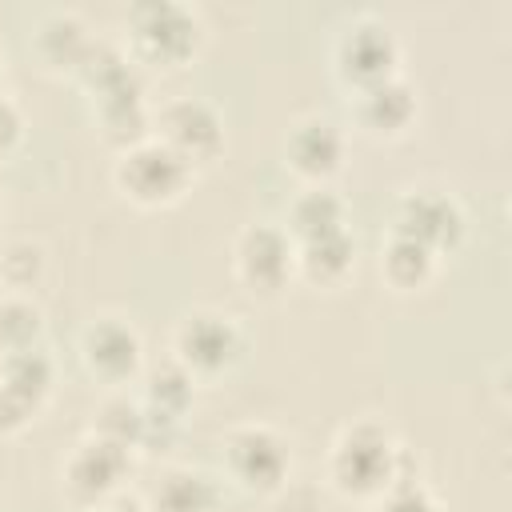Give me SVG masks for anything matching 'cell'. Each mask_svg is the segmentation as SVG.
<instances>
[{
    "mask_svg": "<svg viewBox=\"0 0 512 512\" xmlns=\"http://www.w3.org/2000/svg\"><path fill=\"white\" fill-rule=\"evenodd\" d=\"M416 472L408 444L392 432V424L376 416H356L336 428L328 456H324V476L344 500H364L372 504L392 480Z\"/></svg>",
    "mask_w": 512,
    "mask_h": 512,
    "instance_id": "1",
    "label": "cell"
},
{
    "mask_svg": "<svg viewBox=\"0 0 512 512\" xmlns=\"http://www.w3.org/2000/svg\"><path fill=\"white\" fill-rule=\"evenodd\" d=\"M216 456L224 484L248 496H276L292 476V440L268 420H240L224 428Z\"/></svg>",
    "mask_w": 512,
    "mask_h": 512,
    "instance_id": "2",
    "label": "cell"
},
{
    "mask_svg": "<svg viewBox=\"0 0 512 512\" xmlns=\"http://www.w3.org/2000/svg\"><path fill=\"white\" fill-rule=\"evenodd\" d=\"M252 348V336L244 328V320L228 308L216 304H200L188 308L176 324H172V344L168 352L196 376V380H220L232 368L244 364Z\"/></svg>",
    "mask_w": 512,
    "mask_h": 512,
    "instance_id": "3",
    "label": "cell"
},
{
    "mask_svg": "<svg viewBox=\"0 0 512 512\" xmlns=\"http://www.w3.org/2000/svg\"><path fill=\"white\" fill-rule=\"evenodd\" d=\"M204 44V20L184 0H136L124 12V48L132 60L176 68Z\"/></svg>",
    "mask_w": 512,
    "mask_h": 512,
    "instance_id": "4",
    "label": "cell"
},
{
    "mask_svg": "<svg viewBox=\"0 0 512 512\" xmlns=\"http://www.w3.org/2000/svg\"><path fill=\"white\" fill-rule=\"evenodd\" d=\"M192 176L196 168L152 132L116 148V160H112V184L136 208H168L184 200V192L192 188Z\"/></svg>",
    "mask_w": 512,
    "mask_h": 512,
    "instance_id": "5",
    "label": "cell"
},
{
    "mask_svg": "<svg viewBox=\"0 0 512 512\" xmlns=\"http://www.w3.org/2000/svg\"><path fill=\"white\" fill-rule=\"evenodd\" d=\"M76 352L80 364L92 380H100L104 388H128L136 384V376L144 372L148 356H144V332L136 328V320L128 312H92L80 332H76Z\"/></svg>",
    "mask_w": 512,
    "mask_h": 512,
    "instance_id": "6",
    "label": "cell"
},
{
    "mask_svg": "<svg viewBox=\"0 0 512 512\" xmlns=\"http://www.w3.org/2000/svg\"><path fill=\"white\" fill-rule=\"evenodd\" d=\"M132 464H136L132 448H124V444L88 428L60 456V492L80 512L96 508V504L112 500L116 492H124V480L132 476Z\"/></svg>",
    "mask_w": 512,
    "mask_h": 512,
    "instance_id": "7",
    "label": "cell"
},
{
    "mask_svg": "<svg viewBox=\"0 0 512 512\" xmlns=\"http://www.w3.org/2000/svg\"><path fill=\"white\" fill-rule=\"evenodd\" d=\"M388 228L420 240L424 248H432L444 260L468 236V208H464V200L452 188L420 180V184L400 188V196L392 204V224Z\"/></svg>",
    "mask_w": 512,
    "mask_h": 512,
    "instance_id": "8",
    "label": "cell"
},
{
    "mask_svg": "<svg viewBox=\"0 0 512 512\" xmlns=\"http://www.w3.org/2000/svg\"><path fill=\"white\" fill-rule=\"evenodd\" d=\"M228 256H232L236 280L260 300L280 296L296 280V240L288 236V228L280 220L240 224V232L232 236Z\"/></svg>",
    "mask_w": 512,
    "mask_h": 512,
    "instance_id": "9",
    "label": "cell"
},
{
    "mask_svg": "<svg viewBox=\"0 0 512 512\" xmlns=\"http://www.w3.org/2000/svg\"><path fill=\"white\" fill-rule=\"evenodd\" d=\"M328 56H332L336 80L344 88H360L400 72V36L376 12H356L336 28Z\"/></svg>",
    "mask_w": 512,
    "mask_h": 512,
    "instance_id": "10",
    "label": "cell"
},
{
    "mask_svg": "<svg viewBox=\"0 0 512 512\" xmlns=\"http://www.w3.org/2000/svg\"><path fill=\"white\" fill-rule=\"evenodd\" d=\"M152 136H160L192 168L220 160V152L228 144L224 112L208 96H192V92L168 96L152 108Z\"/></svg>",
    "mask_w": 512,
    "mask_h": 512,
    "instance_id": "11",
    "label": "cell"
},
{
    "mask_svg": "<svg viewBox=\"0 0 512 512\" xmlns=\"http://www.w3.org/2000/svg\"><path fill=\"white\" fill-rule=\"evenodd\" d=\"M348 116H352V124L364 136H372V140H396L420 116L416 84L404 72H392V76H380L372 84L348 88Z\"/></svg>",
    "mask_w": 512,
    "mask_h": 512,
    "instance_id": "12",
    "label": "cell"
},
{
    "mask_svg": "<svg viewBox=\"0 0 512 512\" xmlns=\"http://www.w3.org/2000/svg\"><path fill=\"white\" fill-rule=\"evenodd\" d=\"M344 156L348 136L324 112H304L284 132V164L300 176V184H332V176L344 168Z\"/></svg>",
    "mask_w": 512,
    "mask_h": 512,
    "instance_id": "13",
    "label": "cell"
},
{
    "mask_svg": "<svg viewBox=\"0 0 512 512\" xmlns=\"http://www.w3.org/2000/svg\"><path fill=\"white\" fill-rule=\"evenodd\" d=\"M224 488L228 484L220 472L192 464V460H172L152 476L144 504L148 512H220Z\"/></svg>",
    "mask_w": 512,
    "mask_h": 512,
    "instance_id": "14",
    "label": "cell"
},
{
    "mask_svg": "<svg viewBox=\"0 0 512 512\" xmlns=\"http://www.w3.org/2000/svg\"><path fill=\"white\" fill-rule=\"evenodd\" d=\"M0 388L24 408V412H40L56 388V360L44 344L32 348H16V352H0Z\"/></svg>",
    "mask_w": 512,
    "mask_h": 512,
    "instance_id": "15",
    "label": "cell"
},
{
    "mask_svg": "<svg viewBox=\"0 0 512 512\" xmlns=\"http://www.w3.org/2000/svg\"><path fill=\"white\" fill-rule=\"evenodd\" d=\"M92 28L76 8H48L36 24H32V48L48 68H64L76 72V64L84 60L88 44H92Z\"/></svg>",
    "mask_w": 512,
    "mask_h": 512,
    "instance_id": "16",
    "label": "cell"
},
{
    "mask_svg": "<svg viewBox=\"0 0 512 512\" xmlns=\"http://www.w3.org/2000/svg\"><path fill=\"white\" fill-rule=\"evenodd\" d=\"M280 224L288 228V236L296 244L312 240V236L340 232V228H348V200L336 184H300V192L288 200Z\"/></svg>",
    "mask_w": 512,
    "mask_h": 512,
    "instance_id": "17",
    "label": "cell"
},
{
    "mask_svg": "<svg viewBox=\"0 0 512 512\" xmlns=\"http://www.w3.org/2000/svg\"><path fill=\"white\" fill-rule=\"evenodd\" d=\"M92 120L100 124V132L124 148L140 136L152 132V104H148V80L140 84H128V88H116V92H104V96H92Z\"/></svg>",
    "mask_w": 512,
    "mask_h": 512,
    "instance_id": "18",
    "label": "cell"
},
{
    "mask_svg": "<svg viewBox=\"0 0 512 512\" xmlns=\"http://www.w3.org/2000/svg\"><path fill=\"white\" fill-rule=\"evenodd\" d=\"M356 268V236L352 228L328 232V236H312L296 244V280L312 284V288H336L348 280V272Z\"/></svg>",
    "mask_w": 512,
    "mask_h": 512,
    "instance_id": "19",
    "label": "cell"
},
{
    "mask_svg": "<svg viewBox=\"0 0 512 512\" xmlns=\"http://www.w3.org/2000/svg\"><path fill=\"white\" fill-rule=\"evenodd\" d=\"M136 384H140L136 392H140V400L148 408H156V412H164L172 420H184L192 412V400H196V384L200 380L168 352L160 360H148L144 372L136 376Z\"/></svg>",
    "mask_w": 512,
    "mask_h": 512,
    "instance_id": "20",
    "label": "cell"
},
{
    "mask_svg": "<svg viewBox=\"0 0 512 512\" xmlns=\"http://www.w3.org/2000/svg\"><path fill=\"white\" fill-rule=\"evenodd\" d=\"M436 268H440V256L432 248H424L420 240L388 228V236L380 244V276H384L388 288L420 292V288H428L436 280Z\"/></svg>",
    "mask_w": 512,
    "mask_h": 512,
    "instance_id": "21",
    "label": "cell"
},
{
    "mask_svg": "<svg viewBox=\"0 0 512 512\" xmlns=\"http://www.w3.org/2000/svg\"><path fill=\"white\" fill-rule=\"evenodd\" d=\"M48 272V248L36 236L0 240V292H32Z\"/></svg>",
    "mask_w": 512,
    "mask_h": 512,
    "instance_id": "22",
    "label": "cell"
},
{
    "mask_svg": "<svg viewBox=\"0 0 512 512\" xmlns=\"http://www.w3.org/2000/svg\"><path fill=\"white\" fill-rule=\"evenodd\" d=\"M44 308L32 292H0V352L44 344Z\"/></svg>",
    "mask_w": 512,
    "mask_h": 512,
    "instance_id": "23",
    "label": "cell"
},
{
    "mask_svg": "<svg viewBox=\"0 0 512 512\" xmlns=\"http://www.w3.org/2000/svg\"><path fill=\"white\" fill-rule=\"evenodd\" d=\"M372 512H448L440 492L420 476V472H408L400 480H392L376 500H372Z\"/></svg>",
    "mask_w": 512,
    "mask_h": 512,
    "instance_id": "24",
    "label": "cell"
},
{
    "mask_svg": "<svg viewBox=\"0 0 512 512\" xmlns=\"http://www.w3.org/2000/svg\"><path fill=\"white\" fill-rule=\"evenodd\" d=\"M20 140H24V108L8 92H0V160L12 156Z\"/></svg>",
    "mask_w": 512,
    "mask_h": 512,
    "instance_id": "25",
    "label": "cell"
},
{
    "mask_svg": "<svg viewBox=\"0 0 512 512\" xmlns=\"http://www.w3.org/2000/svg\"><path fill=\"white\" fill-rule=\"evenodd\" d=\"M32 420V412H24L4 388H0V436H12V432H20L24 424Z\"/></svg>",
    "mask_w": 512,
    "mask_h": 512,
    "instance_id": "26",
    "label": "cell"
},
{
    "mask_svg": "<svg viewBox=\"0 0 512 512\" xmlns=\"http://www.w3.org/2000/svg\"><path fill=\"white\" fill-rule=\"evenodd\" d=\"M84 512H148L144 496H132V492H116L112 500L96 504V508H84Z\"/></svg>",
    "mask_w": 512,
    "mask_h": 512,
    "instance_id": "27",
    "label": "cell"
},
{
    "mask_svg": "<svg viewBox=\"0 0 512 512\" xmlns=\"http://www.w3.org/2000/svg\"><path fill=\"white\" fill-rule=\"evenodd\" d=\"M0 224H4V192H0Z\"/></svg>",
    "mask_w": 512,
    "mask_h": 512,
    "instance_id": "28",
    "label": "cell"
},
{
    "mask_svg": "<svg viewBox=\"0 0 512 512\" xmlns=\"http://www.w3.org/2000/svg\"><path fill=\"white\" fill-rule=\"evenodd\" d=\"M0 72H4V48H0Z\"/></svg>",
    "mask_w": 512,
    "mask_h": 512,
    "instance_id": "29",
    "label": "cell"
}]
</instances>
